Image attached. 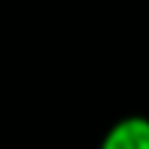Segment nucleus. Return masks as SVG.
<instances>
[{"label":"nucleus","instance_id":"nucleus-1","mask_svg":"<svg viewBox=\"0 0 149 149\" xmlns=\"http://www.w3.org/2000/svg\"><path fill=\"white\" fill-rule=\"evenodd\" d=\"M100 149H149V119L124 116L105 133Z\"/></svg>","mask_w":149,"mask_h":149}]
</instances>
